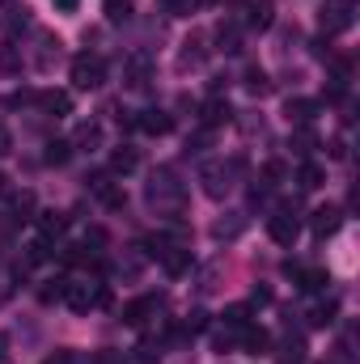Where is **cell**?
Returning <instances> with one entry per match:
<instances>
[{"label":"cell","instance_id":"9","mask_svg":"<svg viewBox=\"0 0 360 364\" xmlns=\"http://www.w3.org/2000/svg\"><path fill=\"white\" fill-rule=\"evenodd\" d=\"M149 68H153V60H149L144 51H136V55H127V64H123V81L140 90V85L149 81Z\"/></svg>","mask_w":360,"mask_h":364},{"label":"cell","instance_id":"25","mask_svg":"<svg viewBox=\"0 0 360 364\" xmlns=\"http://www.w3.org/2000/svg\"><path fill=\"white\" fill-rule=\"evenodd\" d=\"M246 229V216L242 212H229V220H216V237H238Z\"/></svg>","mask_w":360,"mask_h":364},{"label":"cell","instance_id":"22","mask_svg":"<svg viewBox=\"0 0 360 364\" xmlns=\"http://www.w3.org/2000/svg\"><path fill=\"white\" fill-rule=\"evenodd\" d=\"M242 343H246V352H255V356H259V352H268V331H263V326H246V331H242Z\"/></svg>","mask_w":360,"mask_h":364},{"label":"cell","instance_id":"44","mask_svg":"<svg viewBox=\"0 0 360 364\" xmlns=\"http://www.w3.org/2000/svg\"><path fill=\"white\" fill-rule=\"evenodd\" d=\"M47 364H73V356L64 352V356H55V360H47Z\"/></svg>","mask_w":360,"mask_h":364},{"label":"cell","instance_id":"45","mask_svg":"<svg viewBox=\"0 0 360 364\" xmlns=\"http://www.w3.org/2000/svg\"><path fill=\"white\" fill-rule=\"evenodd\" d=\"M4 182H9V178H4V174H0V191H4Z\"/></svg>","mask_w":360,"mask_h":364},{"label":"cell","instance_id":"41","mask_svg":"<svg viewBox=\"0 0 360 364\" xmlns=\"http://www.w3.org/2000/svg\"><path fill=\"white\" fill-rule=\"evenodd\" d=\"M93 364H123V356H119V352H102Z\"/></svg>","mask_w":360,"mask_h":364},{"label":"cell","instance_id":"32","mask_svg":"<svg viewBox=\"0 0 360 364\" xmlns=\"http://www.w3.org/2000/svg\"><path fill=\"white\" fill-rule=\"evenodd\" d=\"M30 263H47L51 259V242L47 237H38V242H30V255H26Z\"/></svg>","mask_w":360,"mask_h":364},{"label":"cell","instance_id":"26","mask_svg":"<svg viewBox=\"0 0 360 364\" xmlns=\"http://www.w3.org/2000/svg\"><path fill=\"white\" fill-rule=\"evenodd\" d=\"M68 157H73V144L68 140H51L47 144V166H64Z\"/></svg>","mask_w":360,"mask_h":364},{"label":"cell","instance_id":"27","mask_svg":"<svg viewBox=\"0 0 360 364\" xmlns=\"http://www.w3.org/2000/svg\"><path fill=\"white\" fill-rule=\"evenodd\" d=\"M225 326H229V331H246V326H250L246 305H229V309H225Z\"/></svg>","mask_w":360,"mask_h":364},{"label":"cell","instance_id":"4","mask_svg":"<svg viewBox=\"0 0 360 364\" xmlns=\"http://www.w3.org/2000/svg\"><path fill=\"white\" fill-rule=\"evenodd\" d=\"M268 233L275 246H292L301 237V220L292 212H275V216H268Z\"/></svg>","mask_w":360,"mask_h":364},{"label":"cell","instance_id":"46","mask_svg":"<svg viewBox=\"0 0 360 364\" xmlns=\"http://www.w3.org/2000/svg\"><path fill=\"white\" fill-rule=\"evenodd\" d=\"M0 4H9V0H0Z\"/></svg>","mask_w":360,"mask_h":364},{"label":"cell","instance_id":"7","mask_svg":"<svg viewBox=\"0 0 360 364\" xmlns=\"http://www.w3.org/2000/svg\"><path fill=\"white\" fill-rule=\"evenodd\" d=\"M233 170L238 166H203V191L212 195V199H225L229 195V186H233Z\"/></svg>","mask_w":360,"mask_h":364},{"label":"cell","instance_id":"24","mask_svg":"<svg viewBox=\"0 0 360 364\" xmlns=\"http://www.w3.org/2000/svg\"><path fill=\"white\" fill-rule=\"evenodd\" d=\"M280 364H305V343L297 335L284 339V352H280Z\"/></svg>","mask_w":360,"mask_h":364},{"label":"cell","instance_id":"23","mask_svg":"<svg viewBox=\"0 0 360 364\" xmlns=\"http://www.w3.org/2000/svg\"><path fill=\"white\" fill-rule=\"evenodd\" d=\"M216 43H221V51L238 55V51H242V34H238V26H221V30H216Z\"/></svg>","mask_w":360,"mask_h":364},{"label":"cell","instance_id":"11","mask_svg":"<svg viewBox=\"0 0 360 364\" xmlns=\"http://www.w3.org/2000/svg\"><path fill=\"white\" fill-rule=\"evenodd\" d=\"M136 127H140V132H149V136H166V132L174 127V119H170L166 110H157V106H153V110H140Z\"/></svg>","mask_w":360,"mask_h":364},{"label":"cell","instance_id":"34","mask_svg":"<svg viewBox=\"0 0 360 364\" xmlns=\"http://www.w3.org/2000/svg\"><path fill=\"white\" fill-rule=\"evenodd\" d=\"M263 178L268 182H284L288 178V166H284V161H268V166H263Z\"/></svg>","mask_w":360,"mask_h":364},{"label":"cell","instance_id":"2","mask_svg":"<svg viewBox=\"0 0 360 364\" xmlns=\"http://www.w3.org/2000/svg\"><path fill=\"white\" fill-rule=\"evenodd\" d=\"M64 301H68L77 314H90V309H97V305L110 301V288H106V284H68V288H64Z\"/></svg>","mask_w":360,"mask_h":364},{"label":"cell","instance_id":"6","mask_svg":"<svg viewBox=\"0 0 360 364\" xmlns=\"http://www.w3.org/2000/svg\"><path fill=\"white\" fill-rule=\"evenodd\" d=\"M352 26V0H331L327 9H322V34L331 38V34H339V30H348Z\"/></svg>","mask_w":360,"mask_h":364},{"label":"cell","instance_id":"28","mask_svg":"<svg viewBox=\"0 0 360 364\" xmlns=\"http://www.w3.org/2000/svg\"><path fill=\"white\" fill-rule=\"evenodd\" d=\"M64 288H68L64 279H47V284L38 288V301H43V305H51V301H64Z\"/></svg>","mask_w":360,"mask_h":364},{"label":"cell","instance_id":"18","mask_svg":"<svg viewBox=\"0 0 360 364\" xmlns=\"http://www.w3.org/2000/svg\"><path fill=\"white\" fill-rule=\"evenodd\" d=\"M64 229H68V216H60V212H43V216H38V233H43L47 242L60 237Z\"/></svg>","mask_w":360,"mask_h":364},{"label":"cell","instance_id":"17","mask_svg":"<svg viewBox=\"0 0 360 364\" xmlns=\"http://www.w3.org/2000/svg\"><path fill=\"white\" fill-rule=\"evenodd\" d=\"M136 166H140V157H136L132 144H119V149L110 153V170H115V174H132Z\"/></svg>","mask_w":360,"mask_h":364},{"label":"cell","instance_id":"5","mask_svg":"<svg viewBox=\"0 0 360 364\" xmlns=\"http://www.w3.org/2000/svg\"><path fill=\"white\" fill-rule=\"evenodd\" d=\"M157 309H162V296H157V292H144V296H136V301L123 305V322H127V326H140V322H149Z\"/></svg>","mask_w":360,"mask_h":364},{"label":"cell","instance_id":"21","mask_svg":"<svg viewBox=\"0 0 360 364\" xmlns=\"http://www.w3.org/2000/svg\"><path fill=\"white\" fill-rule=\"evenodd\" d=\"M9 212H13L17 220H30V212H34V191H21V195H9Z\"/></svg>","mask_w":360,"mask_h":364},{"label":"cell","instance_id":"37","mask_svg":"<svg viewBox=\"0 0 360 364\" xmlns=\"http://www.w3.org/2000/svg\"><path fill=\"white\" fill-rule=\"evenodd\" d=\"M162 4H166V13H191V9H195V0H162Z\"/></svg>","mask_w":360,"mask_h":364},{"label":"cell","instance_id":"38","mask_svg":"<svg viewBox=\"0 0 360 364\" xmlns=\"http://www.w3.org/2000/svg\"><path fill=\"white\" fill-rule=\"evenodd\" d=\"M9 153H13V132L0 123V157H9Z\"/></svg>","mask_w":360,"mask_h":364},{"label":"cell","instance_id":"39","mask_svg":"<svg viewBox=\"0 0 360 364\" xmlns=\"http://www.w3.org/2000/svg\"><path fill=\"white\" fill-rule=\"evenodd\" d=\"M208 140H212V136H208V132H199V136H195L186 149H191V153H203V149H208Z\"/></svg>","mask_w":360,"mask_h":364},{"label":"cell","instance_id":"3","mask_svg":"<svg viewBox=\"0 0 360 364\" xmlns=\"http://www.w3.org/2000/svg\"><path fill=\"white\" fill-rule=\"evenodd\" d=\"M106 81V60L102 55H77L73 60V85L77 90H97Z\"/></svg>","mask_w":360,"mask_h":364},{"label":"cell","instance_id":"15","mask_svg":"<svg viewBox=\"0 0 360 364\" xmlns=\"http://www.w3.org/2000/svg\"><path fill=\"white\" fill-rule=\"evenodd\" d=\"M38 106H43L47 114H55V119H64V114H73V97H68V93H60V90H47V93H38Z\"/></svg>","mask_w":360,"mask_h":364},{"label":"cell","instance_id":"13","mask_svg":"<svg viewBox=\"0 0 360 364\" xmlns=\"http://www.w3.org/2000/svg\"><path fill=\"white\" fill-rule=\"evenodd\" d=\"M288 144H292V153H297V157H309V153L318 149V136H314V127H309V123H297V127H292V136H288Z\"/></svg>","mask_w":360,"mask_h":364},{"label":"cell","instance_id":"35","mask_svg":"<svg viewBox=\"0 0 360 364\" xmlns=\"http://www.w3.org/2000/svg\"><path fill=\"white\" fill-rule=\"evenodd\" d=\"M97 136H102L97 123H81V127H77V144H97Z\"/></svg>","mask_w":360,"mask_h":364},{"label":"cell","instance_id":"31","mask_svg":"<svg viewBox=\"0 0 360 364\" xmlns=\"http://www.w3.org/2000/svg\"><path fill=\"white\" fill-rule=\"evenodd\" d=\"M246 90H250V93H259V97H263V93L271 90L268 73H263V68H250V73H246Z\"/></svg>","mask_w":360,"mask_h":364},{"label":"cell","instance_id":"20","mask_svg":"<svg viewBox=\"0 0 360 364\" xmlns=\"http://www.w3.org/2000/svg\"><path fill=\"white\" fill-rule=\"evenodd\" d=\"M297 186H301V191H318V186H322V166H318V161H305V166L297 170Z\"/></svg>","mask_w":360,"mask_h":364},{"label":"cell","instance_id":"43","mask_svg":"<svg viewBox=\"0 0 360 364\" xmlns=\"http://www.w3.org/2000/svg\"><path fill=\"white\" fill-rule=\"evenodd\" d=\"M0 364H9V335L0 331Z\"/></svg>","mask_w":360,"mask_h":364},{"label":"cell","instance_id":"29","mask_svg":"<svg viewBox=\"0 0 360 364\" xmlns=\"http://www.w3.org/2000/svg\"><path fill=\"white\" fill-rule=\"evenodd\" d=\"M335 322V301H327V305H314L309 309V326H331Z\"/></svg>","mask_w":360,"mask_h":364},{"label":"cell","instance_id":"1","mask_svg":"<svg viewBox=\"0 0 360 364\" xmlns=\"http://www.w3.org/2000/svg\"><path fill=\"white\" fill-rule=\"evenodd\" d=\"M149 203L153 208H170V212L182 208V182L174 178V170H157L149 178Z\"/></svg>","mask_w":360,"mask_h":364},{"label":"cell","instance_id":"36","mask_svg":"<svg viewBox=\"0 0 360 364\" xmlns=\"http://www.w3.org/2000/svg\"><path fill=\"white\" fill-rule=\"evenodd\" d=\"M203 326H208V314H191V318H186V326H182V331H186V335H199V331H203Z\"/></svg>","mask_w":360,"mask_h":364},{"label":"cell","instance_id":"19","mask_svg":"<svg viewBox=\"0 0 360 364\" xmlns=\"http://www.w3.org/2000/svg\"><path fill=\"white\" fill-rule=\"evenodd\" d=\"M271 4H246V26L250 30H271Z\"/></svg>","mask_w":360,"mask_h":364},{"label":"cell","instance_id":"33","mask_svg":"<svg viewBox=\"0 0 360 364\" xmlns=\"http://www.w3.org/2000/svg\"><path fill=\"white\" fill-rule=\"evenodd\" d=\"M157 356H162V348H157V343H149V339L136 348V364H153Z\"/></svg>","mask_w":360,"mask_h":364},{"label":"cell","instance_id":"40","mask_svg":"<svg viewBox=\"0 0 360 364\" xmlns=\"http://www.w3.org/2000/svg\"><path fill=\"white\" fill-rule=\"evenodd\" d=\"M51 4H55L60 13H77V9H81V0H51Z\"/></svg>","mask_w":360,"mask_h":364},{"label":"cell","instance_id":"16","mask_svg":"<svg viewBox=\"0 0 360 364\" xmlns=\"http://www.w3.org/2000/svg\"><path fill=\"white\" fill-rule=\"evenodd\" d=\"M93 195H97V199H102L106 208H123V203H127L123 186H115V182L106 178V174H102V178H93Z\"/></svg>","mask_w":360,"mask_h":364},{"label":"cell","instance_id":"10","mask_svg":"<svg viewBox=\"0 0 360 364\" xmlns=\"http://www.w3.org/2000/svg\"><path fill=\"white\" fill-rule=\"evenodd\" d=\"M284 114H288L292 127H297V123H314L318 102H314V97H288V102H284Z\"/></svg>","mask_w":360,"mask_h":364},{"label":"cell","instance_id":"12","mask_svg":"<svg viewBox=\"0 0 360 364\" xmlns=\"http://www.w3.org/2000/svg\"><path fill=\"white\" fill-rule=\"evenodd\" d=\"M288 275H292L305 292H322V288L331 284V275L322 272V267H288Z\"/></svg>","mask_w":360,"mask_h":364},{"label":"cell","instance_id":"8","mask_svg":"<svg viewBox=\"0 0 360 364\" xmlns=\"http://www.w3.org/2000/svg\"><path fill=\"white\" fill-rule=\"evenodd\" d=\"M229 119H233V110H229L225 97H208V102L199 106V123H203V132H212V127H221V123H229Z\"/></svg>","mask_w":360,"mask_h":364},{"label":"cell","instance_id":"42","mask_svg":"<svg viewBox=\"0 0 360 364\" xmlns=\"http://www.w3.org/2000/svg\"><path fill=\"white\" fill-rule=\"evenodd\" d=\"M250 301H255V305H268L271 292H268V288H255V296H250Z\"/></svg>","mask_w":360,"mask_h":364},{"label":"cell","instance_id":"30","mask_svg":"<svg viewBox=\"0 0 360 364\" xmlns=\"http://www.w3.org/2000/svg\"><path fill=\"white\" fill-rule=\"evenodd\" d=\"M106 17H110L115 26H123V21L132 17V0H106Z\"/></svg>","mask_w":360,"mask_h":364},{"label":"cell","instance_id":"14","mask_svg":"<svg viewBox=\"0 0 360 364\" xmlns=\"http://www.w3.org/2000/svg\"><path fill=\"white\" fill-rule=\"evenodd\" d=\"M309 229H314V237H331L335 229H339V208H318L314 212V220H309Z\"/></svg>","mask_w":360,"mask_h":364}]
</instances>
